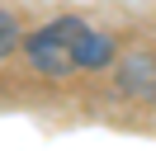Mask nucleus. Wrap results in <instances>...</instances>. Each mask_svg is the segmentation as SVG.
Returning a JSON list of instances; mask_svg holds the SVG:
<instances>
[{
    "mask_svg": "<svg viewBox=\"0 0 156 151\" xmlns=\"http://www.w3.org/2000/svg\"><path fill=\"white\" fill-rule=\"evenodd\" d=\"M85 24V19H52V24H43L38 33H29V43H24V52H29L33 71L43 76H66L71 66H76V57H71V33Z\"/></svg>",
    "mask_w": 156,
    "mask_h": 151,
    "instance_id": "obj_1",
    "label": "nucleus"
},
{
    "mask_svg": "<svg viewBox=\"0 0 156 151\" xmlns=\"http://www.w3.org/2000/svg\"><path fill=\"white\" fill-rule=\"evenodd\" d=\"M123 90H151V61L147 57H133L123 66Z\"/></svg>",
    "mask_w": 156,
    "mask_h": 151,
    "instance_id": "obj_3",
    "label": "nucleus"
},
{
    "mask_svg": "<svg viewBox=\"0 0 156 151\" xmlns=\"http://www.w3.org/2000/svg\"><path fill=\"white\" fill-rule=\"evenodd\" d=\"M14 47H19V24H14V14L0 9V57H10Z\"/></svg>",
    "mask_w": 156,
    "mask_h": 151,
    "instance_id": "obj_4",
    "label": "nucleus"
},
{
    "mask_svg": "<svg viewBox=\"0 0 156 151\" xmlns=\"http://www.w3.org/2000/svg\"><path fill=\"white\" fill-rule=\"evenodd\" d=\"M71 57H76V66H85V71H99V66L114 61V38L95 33L90 24H80L76 33H71Z\"/></svg>",
    "mask_w": 156,
    "mask_h": 151,
    "instance_id": "obj_2",
    "label": "nucleus"
}]
</instances>
